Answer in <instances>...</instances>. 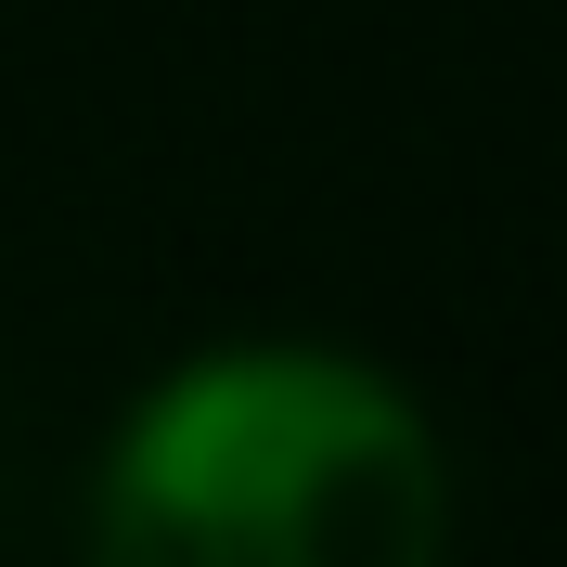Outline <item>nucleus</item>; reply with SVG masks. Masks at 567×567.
<instances>
[{"mask_svg":"<svg viewBox=\"0 0 567 567\" xmlns=\"http://www.w3.org/2000/svg\"><path fill=\"white\" fill-rule=\"evenodd\" d=\"M91 567H439V452L361 361H194L116 439Z\"/></svg>","mask_w":567,"mask_h":567,"instance_id":"f257e3e1","label":"nucleus"}]
</instances>
